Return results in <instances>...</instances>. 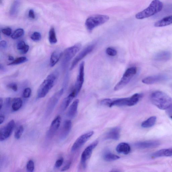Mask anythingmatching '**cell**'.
<instances>
[{"mask_svg":"<svg viewBox=\"0 0 172 172\" xmlns=\"http://www.w3.org/2000/svg\"><path fill=\"white\" fill-rule=\"evenodd\" d=\"M151 100L154 105L162 110L168 109L172 103L171 98L168 95L160 91L152 93L151 95Z\"/></svg>","mask_w":172,"mask_h":172,"instance_id":"6da1fadb","label":"cell"},{"mask_svg":"<svg viewBox=\"0 0 172 172\" xmlns=\"http://www.w3.org/2000/svg\"><path fill=\"white\" fill-rule=\"evenodd\" d=\"M58 77L57 73H53L47 76L39 87L37 92V98H44L53 88Z\"/></svg>","mask_w":172,"mask_h":172,"instance_id":"7a4b0ae2","label":"cell"},{"mask_svg":"<svg viewBox=\"0 0 172 172\" xmlns=\"http://www.w3.org/2000/svg\"><path fill=\"white\" fill-rule=\"evenodd\" d=\"M163 7L162 3L159 0H153L149 6L136 15V18L137 19H143L150 17L160 11Z\"/></svg>","mask_w":172,"mask_h":172,"instance_id":"3957f363","label":"cell"},{"mask_svg":"<svg viewBox=\"0 0 172 172\" xmlns=\"http://www.w3.org/2000/svg\"><path fill=\"white\" fill-rule=\"evenodd\" d=\"M142 97V94L137 93L132 95L130 97L117 98L114 100L111 99L109 107H112L114 106H134L139 102Z\"/></svg>","mask_w":172,"mask_h":172,"instance_id":"277c9868","label":"cell"},{"mask_svg":"<svg viewBox=\"0 0 172 172\" xmlns=\"http://www.w3.org/2000/svg\"><path fill=\"white\" fill-rule=\"evenodd\" d=\"M109 17L106 15H95L89 17L86 19L85 26L89 32H91L95 28L102 25L107 22Z\"/></svg>","mask_w":172,"mask_h":172,"instance_id":"5b68a950","label":"cell"},{"mask_svg":"<svg viewBox=\"0 0 172 172\" xmlns=\"http://www.w3.org/2000/svg\"><path fill=\"white\" fill-rule=\"evenodd\" d=\"M137 71V68L134 67H130L127 69L120 81L114 87V91H118L125 87L136 74Z\"/></svg>","mask_w":172,"mask_h":172,"instance_id":"8992f818","label":"cell"},{"mask_svg":"<svg viewBox=\"0 0 172 172\" xmlns=\"http://www.w3.org/2000/svg\"><path fill=\"white\" fill-rule=\"evenodd\" d=\"M81 45L80 44H76L71 47L67 48L63 52V62L66 65L71 61L80 50Z\"/></svg>","mask_w":172,"mask_h":172,"instance_id":"52a82bcc","label":"cell"},{"mask_svg":"<svg viewBox=\"0 0 172 172\" xmlns=\"http://www.w3.org/2000/svg\"><path fill=\"white\" fill-rule=\"evenodd\" d=\"M64 89L63 88L59 90L50 98L47 104L46 114L47 116L50 115L53 111L62 95H63Z\"/></svg>","mask_w":172,"mask_h":172,"instance_id":"ba28073f","label":"cell"},{"mask_svg":"<svg viewBox=\"0 0 172 172\" xmlns=\"http://www.w3.org/2000/svg\"><path fill=\"white\" fill-rule=\"evenodd\" d=\"M15 126V121L12 120L6 125L1 128L0 130V140L1 142L4 141L10 137L12 133Z\"/></svg>","mask_w":172,"mask_h":172,"instance_id":"9c48e42d","label":"cell"},{"mask_svg":"<svg viewBox=\"0 0 172 172\" xmlns=\"http://www.w3.org/2000/svg\"><path fill=\"white\" fill-rule=\"evenodd\" d=\"M94 134L93 131L87 132L79 137L76 140L71 148V151L74 152L83 146Z\"/></svg>","mask_w":172,"mask_h":172,"instance_id":"30bf717a","label":"cell"},{"mask_svg":"<svg viewBox=\"0 0 172 172\" xmlns=\"http://www.w3.org/2000/svg\"><path fill=\"white\" fill-rule=\"evenodd\" d=\"M95 47L94 44L90 45L82 50L73 60L71 67H70V70H72L74 69L79 62L93 50Z\"/></svg>","mask_w":172,"mask_h":172,"instance_id":"8fae6325","label":"cell"},{"mask_svg":"<svg viewBox=\"0 0 172 172\" xmlns=\"http://www.w3.org/2000/svg\"><path fill=\"white\" fill-rule=\"evenodd\" d=\"M84 65H85L84 62H83L80 64V67H79L78 74L74 89L77 95L80 92L84 83Z\"/></svg>","mask_w":172,"mask_h":172,"instance_id":"7c38bea8","label":"cell"},{"mask_svg":"<svg viewBox=\"0 0 172 172\" xmlns=\"http://www.w3.org/2000/svg\"><path fill=\"white\" fill-rule=\"evenodd\" d=\"M98 143V141H95L92 143L91 145L89 146L84 150L81 154V164L85 167L87 161L91 157L93 151L96 147Z\"/></svg>","mask_w":172,"mask_h":172,"instance_id":"4fadbf2b","label":"cell"},{"mask_svg":"<svg viewBox=\"0 0 172 172\" xmlns=\"http://www.w3.org/2000/svg\"><path fill=\"white\" fill-rule=\"evenodd\" d=\"M61 120V117L60 116H58L53 121L49 130L47 132V137L48 139H52L60 127Z\"/></svg>","mask_w":172,"mask_h":172,"instance_id":"5bb4252c","label":"cell"},{"mask_svg":"<svg viewBox=\"0 0 172 172\" xmlns=\"http://www.w3.org/2000/svg\"><path fill=\"white\" fill-rule=\"evenodd\" d=\"M160 145L159 141L154 140L138 142L134 144V146L138 149H144L156 148Z\"/></svg>","mask_w":172,"mask_h":172,"instance_id":"9a60e30c","label":"cell"},{"mask_svg":"<svg viewBox=\"0 0 172 172\" xmlns=\"http://www.w3.org/2000/svg\"><path fill=\"white\" fill-rule=\"evenodd\" d=\"M167 76L164 75H158L150 76L145 78L142 80V83L146 84H152L167 80Z\"/></svg>","mask_w":172,"mask_h":172,"instance_id":"2e32d148","label":"cell"},{"mask_svg":"<svg viewBox=\"0 0 172 172\" xmlns=\"http://www.w3.org/2000/svg\"><path fill=\"white\" fill-rule=\"evenodd\" d=\"M72 128V122L70 120L65 121L62 128L61 129L60 136V139L62 140L65 139L68 136Z\"/></svg>","mask_w":172,"mask_h":172,"instance_id":"e0dca14e","label":"cell"},{"mask_svg":"<svg viewBox=\"0 0 172 172\" xmlns=\"http://www.w3.org/2000/svg\"><path fill=\"white\" fill-rule=\"evenodd\" d=\"M77 96L74 89L67 97L64 98L60 106V111L63 112L66 110L72 100Z\"/></svg>","mask_w":172,"mask_h":172,"instance_id":"ac0fdd59","label":"cell"},{"mask_svg":"<svg viewBox=\"0 0 172 172\" xmlns=\"http://www.w3.org/2000/svg\"><path fill=\"white\" fill-rule=\"evenodd\" d=\"M121 129L116 127L111 129L106 134L105 138L106 139L118 140L120 137Z\"/></svg>","mask_w":172,"mask_h":172,"instance_id":"d6986e66","label":"cell"},{"mask_svg":"<svg viewBox=\"0 0 172 172\" xmlns=\"http://www.w3.org/2000/svg\"><path fill=\"white\" fill-rule=\"evenodd\" d=\"M63 53L60 50H56L51 55L50 60V66L53 67L57 63L60 59L63 56Z\"/></svg>","mask_w":172,"mask_h":172,"instance_id":"ffe728a7","label":"cell"},{"mask_svg":"<svg viewBox=\"0 0 172 172\" xmlns=\"http://www.w3.org/2000/svg\"><path fill=\"white\" fill-rule=\"evenodd\" d=\"M172 156V148L162 149L152 154L151 157L152 158L163 157H171Z\"/></svg>","mask_w":172,"mask_h":172,"instance_id":"44dd1931","label":"cell"},{"mask_svg":"<svg viewBox=\"0 0 172 172\" xmlns=\"http://www.w3.org/2000/svg\"><path fill=\"white\" fill-rule=\"evenodd\" d=\"M79 100L78 99L75 100L70 106L68 112L67 113V116L70 118H74L77 113Z\"/></svg>","mask_w":172,"mask_h":172,"instance_id":"7402d4cb","label":"cell"},{"mask_svg":"<svg viewBox=\"0 0 172 172\" xmlns=\"http://www.w3.org/2000/svg\"><path fill=\"white\" fill-rule=\"evenodd\" d=\"M116 150L118 153L128 155L131 152V148L128 143H122L117 146Z\"/></svg>","mask_w":172,"mask_h":172,"instance_id":"603a6c76","label":"cell"},{"mask_svg":"<svg viewBox=\"0 0 172 172\" xmlns=\"http://www.w3.org/2000/svg\"><path fill=\"white\" fill-rule=\"evenodd\" d=\"M171 53L168 51H162L158 53L155 56L154 59L155 60L159 61H167L171 58Z\"/></svg>","mask_w":172,"mask_h":172,"instance_id":"cb8c5ba5","label":"cell"},{"mask_svg":"<svg viewBox=\"0 0 172 172\" xmlns=\"http://www.w3.org/2000/svg\"><path fill=\"white\" fill-rule=\"evenodd\" d=\"M172 24V15L166 17L156 22L154 24L155 27H162Z\"/></svg>","mask_w":172,"mask_h":172,"instance_id":"d4e9b609","label":"cell"},{"mask_svg":"<svg viewBox=\"0 0 172 172\" xmlns=\"http://www.w3.org/2000/svg\"><path fill=\"white\" fill-rule=\"evenodd\" d=\"M103 156L104 159L107 162L114 161L119 159L120 158L119 156L111 153L108 150L104 152Z\"/></svg>","mask_w":172,"mask_h":172,"instance_id":"484cf974","label":"cell"},{"mask_svg":"<svg viewBox=\"0 0 172 172\" xmlns=\"http://www.w3.org/2000/svg\"><path fill=\"white\" fill-rule=\"evenodd\" d=\"M12 102V109L13 112L19 110L22 107L23 103L21 98H14Z\"/></svg>","mask_w":172,"mask_h":172,"instance_id":"4316f807","label":"cell"},{"mask_svg":"<svg viewBox=\"0 0 172 172\" xmlns=\"http://www.w3.org/2000/svg\"><path fill=\"white\" fill-rule=\"evenodd\" d=\"M156 120L157 118L156 116H152L144 121L141 124V126L143 128H151L155 125Z\"/></svg>","mask_w":172,"mask_h":172,"instance_id":"83f0119b","label":"cell"},{"mask_svg":"<svg viewBox=\"0 0 172 172\" xmlns=\"http://www.w3.org/2000/svg\"><path fill=\"white\" fill-rule=\"evenodd\" d=\"M17 47V49L22 54H26L29 49V45L26 44L24 41H22L18 42Z\"/></svg>","mask_w":172,"mask_h":172,"instance_id":"f1b7e54d","label":"cell"},{"mask_svg":"<svg viewBox=\"0 0 172 172\" xmlns=\"http://www.w3.org/2000/svg\"><path fill=\"white\" fill-rule=\"evenodd\" d=\"M20 2L19 0H15L13 3L10 10V14L11 16H14L17 14L20 7Z\"/></svg>","mask_w":172,"mask_h":172,"instance_id":"f546056e","label":"cell"},{"mask_svg":"<svg viewBox=\"0 0 172 172\" xmlns=\"http://www.w3.org/2000/svg\"><path fill=\"white\" fill-rule=\"evenodd\" d=\"M49 40L51 44H55L57 42L55 29L53 27L51 28L49 34Z\"/></svg>","mask_w":172,"mask_h":172,"instance_id":"4dcf8cb0","label":"cell"},{"mask_svg":"<svg viewBox=\"0 0 172 172\" xmlns=\"http://www.w3.org/2000/svg\"><path fill=\"white\" fill-rule=\"evenodd\" d=\"M24 34V30L22 29H19L16 30L13 33L11 38L14 40L18 39L23 36Z\"/></svg>","mask_w":172,"mask_h":172,"instance_id":"1f68e13d","label":"cell"},{"mask_svg":"<svg viewBox=\"0 0 172 172\" xmlns=\"http://www.w3.org/2000/svg\"><path fill=\"white\" fill-rule=\"evenodd\" d=\"M27 61V59L26 57H21L17 58L13 61L12 62L8 64V65L12 66L18 65L25 62Z\"/></svg>","mask_w":172,"mask_h":172,"instance_id":"d6a6232c","label":"cell"},{"mask_svg":"<svg viewBox=\"0 0 172 172\" xmlns=\"http://www.w3.org/2000/svg\"><path fill=\"white\" fill-rule=\"evenodd\" d=\"M24 131V128L22 125H20L15 132L14 136L15 139L18 140L20 139Z\"/></svg>","mask_w":172,"mask_h":172,"instance_id":"836d02e7","label":"cell"},{"mask_svg":"<svg viewBox=\"0 0 172 172\" xmlns=\"http://www.w3.org/2000/svg\"><path fill=\"white\" fill-rule=\"evenodd\" d=\"M106 53L109 56L114 57L117 55V52L116 50L113 48L109 47L106 50Z\"/></svg>","mask_w":172,"mask_h":172,"instance_id":"e575fe53","label":"cell"},{"mask_svg":"<svg viewBox=\"0 0 172 172\" xmlns=\"http://www.w3.org/2000/svg\"><path fill=\"white\" fill-rule=\"evenodd\" d=\"M30 38L33 41L35 42L41 40V35L40 33L35 32L33 33L31 35Z\"/></svg>","mask_w":172,"mask_h":172,"instance_id":"d590c367","label":"cell"},{"mask_svg":"<svg viewBox=\"0 0 172 172\" xmlns=\"http://www.w3.org/2000/svg\"><path fill=\"white\" fill-rule=\"evenodd\" d=\"M27 171L33 172L35 170V163L32 160H30L28 162L26 165Z\"/></svg>","mask_w":172,"mask_h":172,"instance_id":"8d00e7d4","label":"cell"},{"mask_svg":"<svg viewBox=\"0 0 172 172\" xmlns=\"http://www.w3.org/2000/svg\"><path fill=\"white\" fill-rule=\"evenodd\" d=\"M32 89L29 87L25 89L23 93V97L25 98H29L32 94Z\"/></svg>","mask_w":172,"mask_h":172,"instance_id":"74e56055","label":"cell"},{"mask_svg":"<svg viewBox=\"0 0 172 172\" xmlns=\"http://www.w3.org/2000/svg\"><path fill=\"white\" fill-rule=\"evenodd\" d=\"M64 162V159L63 157H61L58 159L57 161H56L55 165V167L56 168H59L62 165Z\"/></svg>","mask_w":172,"mask_h":172,"instance_id":"f35d334b","label":"cell"},{"mask_svg":"<svg viewBox=\"0 0 172 172\" xmlns=\"http://www.w3.org/2000/svg\"><path fill=\"white\" fill-rule=\"evenodd\" d=\"M1 32L5 35L9 36L12 34V30L11 28H7L2 29Z\"/></svg>","mask_w":172,"mask_h":172,"instance_id":"ab89813d","label":"cell"},{"mask_svg":"<svg viewBox=\"0 0 172 172\" xmlns=\"http://www.w3.org/2000/svg\"><path fill=\"white\" fill-rule=\"evenodd\" d=\"M7 87L8 88L12 89L14 91L17 92L18 90V86L17 84L14 83H11L8 84Z\"/></svg>","mask_w":172,"mask_h":172,"instance_id":"60d3db41","label":"cell"},{"mask_svg":"<svg viewBox=\"0 0 172 172\" xmlns=\"http://www.w3.org/2000/svg\"><path fill=\"white\" fill-rule=\"evenodd\" d=\"M71 162L69 161L65 165L64 167L62 168L61 171H64L68 170L71 166Z\"/></svg>","mask_w":172,"mask_h":172,"instance_id":"b9f144b4","label":"cell"},{"mask_svg":"<svg viewBox=\"0 0 172 172\" xmlns=\"http://www.w3.org/2000/svg\"><path fill=\"white\" fill-rule=\"evenodd\" d=\"M0 47L2 49H5L7 47V43L6 41H1L0 43Z\"/></svg>","mask_w":172,"mask_h":172,"instance_id":"7bdbcfd3","label":"cell"},{"mask_svg":"<svg viewBox=\"0 0 172 172\" xmlns=\"http://www.w3.org/2000/svg\"><path fill=\"white\" fill-rule=\"evenodd\" d=\"M29 17L32 19H35V15L34 11L33 10H29Z\"/></svg>","mask_w":172,"mask_h":172,"instance_id":"ee69618b","label":"cell"},{"mask_svg":"<svg viewBox=\"0 0 172 172\" xmlns=\"http://www.w3.org/2000/svg\"><path fill=\"white\" fill-rule=\"evenodd\" d=\"M5 116L3 114H1L0 115V124H2L4 123L5 120Z\"/></svg>","mask_w":172,"mask_h":172,"instance_id":"f6af8a7d","label":"cell"},{"mask_svg":"<svg viewBox=\"0 0 172 172\" xmlns=\"http://www.w3.org/2000/svg\"><path fill=\"white\" fill-rule=\"evenodd\" d=\"M3 101L2 98H0V110L1 111L3 107Z\"/></svg>","mask_w":172,"mask_h":172,"instance_id":"bcb514c9","label":"cell"},{"mask_svg":"<svg viewBox=\"0 0 172 172\" xmlns=\"http://www.w3.org/2000/svg\"><path fill=\"white\" fill-rule=\"evenodd\" d=\"M8 60L10 61H13L14 60V58L12 56H9L8 58Z\"/></svg>","mask_w":172,"mask_h":172,"instance_id":"7dc6e473","label":"cell"},{"mask_svg":"<svg viewBox=\"0 0 172 172\" xmlns=\"http://www.w3.org/2000/svg\"><path fill=\"white\" fill-rule=\"evenodd\" d=\"M170 117L172 120V115L170 116Z\"/></svg>","mask_w":172,"mask_h":172,"instance_id":"c3c4849f","label":"cell"}]
</instances>
